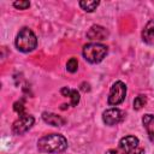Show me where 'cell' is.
<instances>
[{
	"label": "cell",
	"mask_w": 154,
	"mask_h": 154,
	"mask_svg": "<svg viewBox=\"0 0 154 154\" xmlns=\"http://www.w3.org/2000/svg\"><path fill=\"white\" fill-rule=\"evenodd\" d=\"M67 140L60 134H48L37 141V149L41 153L59 154L67 149Z\"/></svg>",
	"instance_id": "1"
},
{
	"label": "cell",
	"mask_w": 154,
	"mask_h": 154,
	"mask_svg": "<svg viewBox=\"0 0 154 154\" xmlns=\"http://www.w3.org/2000/svg\"><path fill=\"white\" fill-rule=\"evenodd\" d=\"M14 45H16V48L19 52L30 53L37 46V37L30 28L24 26L18 31V34L16 36V40H14Z\"/></svg>",
	"instance_id": "2"
},
{
	"label": "cell",
	"mask_w": 154,
	"mask_h": 154,
	"mask_svg": "<svg viewBox=\"0 0 154 154\" xmlns=\"http://www.w3.org/2000/svg\"><path fill=\"white\" fill-rule=\"evenodd\" d=\"M108 53V48L107 46L100 43V42H90L83 46L82 49V54L83 58L90 63V64H99L101 63L105 57Z\"/></svg>",
	"instance_id": "3"
},
{
	"label": "cell",
	"mask_w": 154,
	"mask_h": 154,
	"mask_svg": "<svg viewBox=\"0 0 154 154\" xmlns=\"http://www.w3.org/2000/svg\"><path fill=\"white\" fill-rule=\"evenodd\" d=\"M126 96V85L122 81H117L112 84L109 89V95L107 99V103L109 106H118L120 105Z\"/></svg>",
	"instance_id": "4"
},
{
	"label": "cell",
	"mask_w": 154,
	"mask_h": 154,
	"mask_svg": "<svg viewBox=\"0 0 154 154\" xmlns=\"http://www.w3.org/2000/svg\"><path fill=\"white\" fill-rule=\"evenodd\" d=\"M34 123H35V118L31 114L25 113L23 116H19V118L13 122L11 130L13 135H23L32 128Z\"/></svg>",
	"instance_id": "5"
},
{
	"label": "cell",
	"mask_w": 154,
	"mask_h": 154,
	"mask_svg": "<svg viewBox=\"0 0 154 154\" xmlns=\"http://www.w3.org/2000/svg\"><path fill=\"white\" fill-rule=\"evenodd\" d=\"M125 118V113L119 109V108H108L106 111H103L102 113V122L108 125V126H113L117 125L119 123H122Z\"/></svg>",
	"instance_id": "6"
},
{
	"label": "cell",
	"mask_w": 154,
	"mask_h": 154,
	"mask_svg": "<svg viewBox=\"0 0 154 154\" xmlns=\"http://www.w3.org/2000/svg\"><path fill=\"white\" fill-rule=\"evenodd\" d=\"M137 147H140V140L136 136L128 135L120 138L119 141V148L125 154H130L132 150H135Z\"/></svg>",
	"instance_id": "7"
},
{
	"label": "cell",
	"mask_w": 154,
	"mask_h": 154,
	"mask_svg": "<svg viewBox=\"0 0 154 154\" xmlns=\"http://www.w3.org/2000/svg\"><path fill=\"white\" fill-rule=\"evenodd\" d=\"M109 36V32L106 28L101 25H91L87 31V38L90 41H102Z\"/></svg>",
	"instance_id": "8"
},
{
	"label": "cell",
	"mask_w": 154,
	"mask_h": 154,
	"mask_svg": "<svg viewBox=\"0 0 154 154\" xmlns=\"http://www.w3.org/2000/svg\"><path fill=\"white\" fill-rule=\"evenodd\" d=\"M42 119L45 123H47L52 126H63L66 123L65 118H63L61 116H58L53 112H47V111L42 113Z\"/></svg>",
	"instance_id": "9"
},
{
	"label": "cell",
	"mask_w": 154,
	"mask_h": 154,
	"mask_svg": "<svg viewBox=\"0 0 154 154\" xmlns=\"http://www.w3.org/2000/svg\"><path fill=\"white\" fill-rule=\"evenodd\" d=\"M142 124L147 131V135H148V138L149 141L154 144V116L153 114H144L142 117Z\"/></svg>",
	"instance_id": "10"
},
{
	"label": "cell",
	"mask_w": 154,
	"mask_h": 154,
	"mask_svg": "<svg viewBox=\"0 0 154 154\" xmlns=\"http://www.w3.org/2000/svg\"><path fill=\"white\" fill-rule=\"evenodd\" d=\"M141 35H142L143 42H146V43H148V45H150V43L154 42V19H150V20L144 25V28H143Z\"/></svg>",
	"instance_id": "11"
},
{
	"label": "cell",
	"mask_w": 154,
	"mask_h": 154,
	"mask_svg": "<svg viewBox=\"0 0 154 154\" xmlns=\"http://www.w3.org/2000/svg\"><path fill=\"white\" fill-rule=\"evenodd\" d=\"M78 5H79V7H81L83 11L90 13V12H94V11L96 10V7L100 5V2L96 1V0H81V1L78 2Z\"/></svg>",
	"instance_id": "12"
},
{
	"label": "cell",
	"mask_w": 154,
	"mask_h": 154,
	"mask_svg": "<svg viewBox=\"0 0 154 154\" xmlns=\"http://www.w3.org/2000/svg\"><path fill=\"white\" fill-rule=\"evenodd\" d=\"M146 103H147V97H146V95H138V96H136L135 97V100H134V102H132V106H134V109H136V111H140L143 106H146Z\"/></svg>",
	"instance_id": "13"
},
{
	"label": "cell",
	"mask_w": 154,
	"mask_h": 154,
	"mask_svg": "<svg viewBox=\"0 0 154 154\" xmlns=\"http://www.w3.org/2000/svg\"><path fill=\"white\" fill-rule=\"evenodd\" d=\"M69 97H70V100H71L70 105H71L72 107H75V106H77V105L79 103L81 96H79V93H78V90H77V89H71Z\"/></svg>",
	"instance_id": "14"
},
{
	"label": "cell",
	"mask_w": 154,
	"mask_h": 154,
	"mask_svg": "<svg viewBox=\"0 0 154 154\" xmlns=\"http://www.w3.org/2000/svg\"><path fill=\"white\" fill-rule=\"evenodd\" d=\"M78 69V61L76 58H70L66 63V70L70 72V73H75Z\"/></svg>",
	"instance_id": "15"
},
{
	"label": "cell",
	"mask_w": 154,
	"mask_h": 154,
	"mask_svg": "<svg viewBox=\"0 0 154 154\" xmlns=\"http://www.w3.org/2000/svg\"><path fill=\"white\" fill-rule=\"evenodd\" d=\"M13 6L17 8V10H26L30 7V2L26 1V0H17L13 2Z\"/></svg>",
	"instance_id": "16"
},
{
	"label": "cell",
	"mask_w": 154,
	"mask_h": 154,
	"mask_svg": "<svg viewBox=\"0 0 154 154\" xmlns=\"http://www.w3.org/2000/svg\"><path fill=\"white\" fill-rule=\"evenodd\" d=\"M13 109H14L19 116L25 114V112H24V106H23V103L19 102V101H17V102L13 103Z\"/></svg>",
	"instance_id": "17"
},
{
	"label": "cell",
	"mask_w": 154,
	"mask_h": 154,
	"mask_svg": "<svg viewBox=\"0 0 154 154\" xmlns=\"http://www.w3.org/2000/svg\"><path fill=\"white\" fill-rule=\"evenodd\" d=\"M130 154H144V148L142 147H137L135 150H132Z\"/></svg>",
	"instance_id": "18"
},
{
	"label": "cell",
	"mask_w": 154,
	"mask_h": 154,
	"mask_svg": "<svg viewBox=\"0 0 154 154\" xmlns=\"http://www.w3.org/2000/svg\"><path fill=\"white\" fill-rule=\"evenodd\" d=\"M105 154H125L124 152H120V150H118V149H108Z\"/></svg>",
	"instance_id": "19"
},
{
	"label": "cell",
	"mask_w": 154,
	"mask_h": 154,
	"mask_svg": "<svg viewBox=\"0 0 154 154\" xmlns=\"http://www.w3.org/2000/svg\"><path fill=\"white\" fill-rule=\"evenodd\" d=\"M81 89H82L83 91H89V90H90L88 83H82V84H81Z\"/></svg>",
	"instance_id": "20"
}]
</instances>
